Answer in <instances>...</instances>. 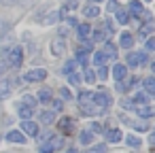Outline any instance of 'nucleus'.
<instances>
[{"label": "nucleus", "mask_w": 155, "mask_h": 153, "mask_svg": "<svg viewBox=\"0 0 155 153\" xmlns=\"http://www.w3.org/2000/svg\"><path fill=\"white\" fill-rule=\"evenodd\" d=\"M19 2V0H0V5H2V7H15Z\"/></svg>", "instance_id": "a18cd8bd"}, {"label": "nucleus", "mask_w": 155, "mask_h": 153, "mask_svg": "<svg viewBox=\"0 0 155 153\" xmlns=\"http://www.w3.org/2000/svg\"><path fill=\"white\" fill-rule=\"evenodd\" d=\"M7 140H9V142H19V145H24V142H26V136H24V132H19V130H11V132L7 134Z\"/></svg>", "instance_id": "f8f14e48"}, {"label": "nucleus", "mask_w": 155, "mask_h": 153, "mask_svg": "<svg viewBox=\"0 0 155 153\" xmlns=\"http://www.w3.org/2000/svg\"><path fill=\"white\" fill-rule=\"evenodd\" d=\"M132 100H134V104H138V106H144V104H149V102H151L147 91H138V94H136Z\"/></svg>", "instance_id": "6ab92c4d"}, {"label": "nucleus", "mask_w": 155, "mask_h": 153, "mask_svg": "<svg viewBox=\"0 0 155 153\" xmlns=\"http://www.w3.org/2000/svg\"><path fill=\"white\" fill-rule=\"evenodd\" d=\"M119 47H121V49H132V47H134V34H132V32H121V36H119Z\"/></svg>", "instance_id": "423d86ee"}, {"label": "nucleus", "mask_w": 155, "mask_h": 153, "mask_svg": "<svg viewBox=\"0 0 155 153\" xmlns=\"http://www.w3.org/2000/svg\"><path fill=\"white\" fill-rule=\"evenodd\" d=\"M91 102L98 104V106H102V108H108V106L113 104V100H110V96H108L106 91H96V94L91 96Z\"/></svg>", "instance_id": "20e7f679"}, {"label": "nucleus", "mask_w": 155, "mask_h": 153, "mask_svg": "<svg viewBox=\"0 0 155 153\" xmlns=\"http://www.w3.org/2000/svg\"><path fill=\"white\" fill-rule=\"evenodd\" d=\"M19 125H21V130H24L26 134H30V136H38V125H36L34 121H30V119H24Z\"/></svg>", "instance_id": "6e6552de"}, {"label": "nucleus", "mask_w": 155, "mask_h": 153, "mask_svg": "<svg viewBox=\"0 0 155 153\" xmlns=\"http://www.w3.org/2000/svg\"><path fill=\"white\" fill-rule=\"evenodd\" d=\"M144 9H142V2H140V0H132V2H130V17H140V13H142Z\"/></svg>", "instance_id": "4468645a"}, {"label": "nucleus", "mask_w": 155, "mask_h": 153, "mask_svg": "<svg viewBox=\"0 0 155 153\" xmlns=\"http://www.w3.org/2000/svg\"><path fill=\"white\" fill-rule=\"evenodd\" d=\"M66 153H77V149H72V147H70V149H68Z\"/></svg>", "instance_id": "6e6d98bb"}, {"label": "nucleus", "mask_w": 155, "mask_h": 153, "mask_svg": "<svg viewBox=\"0 0 155 153\" xmlns=\"http://www.w3.org/2000/svg\"><path fill=\"white\" fill-rule=\"evenodd\" d=\"M66 77H68V81H70L72 85H79V83H81V77H79L77 72H68Z\"/></svg>", "instance_id": "ea45409f"}, {"label": "nucleus", "mask_w": 155, "mask_h": 153, "mask_svg": "<svg viewBox=\"0 0 155 153\" xmlns=\"http://www.w3.org/2000/svg\"><path fill=\"white\" fill-rule=\"evenodd\" d=\"M83 79H85L87 83H94V81H96V75H94V70L85 68V75H83Z\"/></svg>", "instance_id": "58836bf2"}, {"label": "nucleus", "mask_w": 155, "mask_h": 153, "mask_svg": "<svg viewBox=\"0 0 155 153\" xmlns=\"http://www.w3.org/2000/svg\"><path fill=\"white\" fill-rule=\"evenodd\" d=\"M153 30H155L153 22H144V26L138 30V38H147V36H151V34H153Z\"/></svg>", "instance_id": "f3484780"}, {"label": "nucleus", "mask_w": 155, "mask_h": 153, "mask_svg": "<svg viewBox=\"0 0 155 153\" xmlns=\"http://www.w3.org/2000/svg\"><path fill=\"white\" fill-rule=\"evenodd\" d=\"M153 49H155V38L147 36V51H153Z\"/></svg>", "instance_id": "de8ad7c7"}, {"label": "nucleus", "mask_w": 155, "mask_h": 153, "mask_svg": "<svg viewBox=\"0 0 155 153\" xmlns=\"http://www.w3.org/2000/svg\"><path fill=\"white\" fill-rule=\"evenodd\" d=\"M77 62L83 64V66H87V49H85V47L77 51Z\"/></svg>", "instance_id": "c756f323"}, {"label": "nucleus", "mask_w": 155, "mask_h": 153, "mask_svg": "<svg viewBox=\"0 0 155 153\" xmlns=\"http://www.w3.org/2000/svg\"><path fill=\"white\" fill-rule=\"evenodd\" d=\"M89 34H91V26L89 24H77V36H79V41H87Z\"/></svg>", "instance_id": "1a4fd4ad"}, {"label": "nucleus", "mask_w": 155, "mask_h": 153, "mask_svg": "<svg viewBox=\"0 0 155 153\" xmlns=\"http://www.w3.org/2000/svg\"><path fill=\"white\" fill-rule=\"evenodd\" d=\"M83 15H85V17H98V15H100V7H98V5H89V7L83 9Z\"/></svg>", "instance_id": "393cba45"}, {"label": "nucleus", "mask_w": 155, "mask_h": 153, "mask_svg": "<svg viewBox=\"0 0 155 153\" xmlns=\"http://www.w3.org/2000/svg\"><path fill=\"white\" fill-rule=\"evenodd\" d=\"M77 66H79V62H77V60H68V62L64 64L62 72H64V75H68V72H77Z\"/></svg>", "instance_id": "c85d7f7f"}, {"label": "nucleus", "mask_w": 155, "mask_h": 153, "mask_svg": "<svg viewBox=\"0 0 155 153\" xmlns=\"http://www.w3.org/2000/svg\"><path fill=\"white\" fill-rule=\"evenodd\" d=\"M60 130H62L64 134H70V132L74 130V119H70V117L60 119Z\"/></svg>", "instance_id": "dca6fc26"}, {"label": "nucleus", "mask_w": 155, "mask_h": 153, "mask_svg": "<svg viewBox=\"0 0 155 153\" xmlns=\"http://www.w3.org/2000/svg\"><path fill=\"white\" fill-rule=\"evenodd\" d=\"M21 62H24V49H21L19 45H17V47H11L9 53H7V64H9V68H19Z\"/></svg>", "instance_id": "f03ea898"}, {"label": "nucleus", "mask_w": 155, "mask_h": 153, "mask_svg": "<svg viewBox=\"0 0 155 153\" xmlns=\"http://www.w3.org/2000/svg\"><path fill=\"white\" fill-rule=\"evenodd\" d=\"M147 58H149V53H147V51H132V53H127L125 64H127V66L138 68V66H142V64L147 62Z\"/></svg>", "instance_id": "7ed1b4c3"}, {"label": "nucleus", "mask_w": 155, "mask_h": 153, "mask_svg": "<svg viewBox=\"0 0 155 153\" xmlns=\"http://www.w3.org/2000/svg\"><path fill=\"white\" fill-rule=\"evenodd\" d=\"M102 51H104L110 60H115V58H117V47H115L113 43H108V41H104V49H102Z\"/></svg>", "instance_id": "a878e982"}, {"label": "nucleus", "mask_w": 155, "mask_h": 153, "mask_svg": "<svg viewBox=\"0 0 155 153\" xmlns=\"http://www.w3.org/2000/svg\"><path fill=\"white\" fill-rule=\"evenodd\" d=\"M140 117H144V119H149V117H153V106L151 104H144V106H138V108H134Z\"/></svg>", "instance_id": "4be33fe9"}, {"label": "nucleus", "mask_w": 155, "mask_h": 153, "mask_svg": "<svg viewBox=\"0 0 155 153\" xmlns=\"http://www.w3.org/2000/svg\"><path fill=\"white\" fill-rule=\"evenodd\" d=\"M106 9H108V11H115V9H117V0H108Z\"/></svg>", "instance_id": "3c124183"}, {"label": "nucleus", "mask_w": 155, "mask_h": 153, "mask_svg": "<svg viewBox=\"0 0 155 153\" xmlns=\"http://www.w3.org/2000/svg\"><path fill=\"white\" fill-rule=\"evenodd\" d=\"M98 77H100L102 81H106V79H108V68H106V64L98 66Z\"/></svg>", "instance_id": "f704fd0d"}, {"label": "nucleus", "mask_w": 155, "mask_h": 153, "mask_svg": "<svg viewBox=\"0 0 155 153\" xmlns=\"http://www.w3.org/2000/svg\"><path fill=\"white\" fill-rule=\"evenodd\" d=\"M45 125H51L53 121H55V111H45V113H41V117H38Z\"/></svg>", "instance_id": "5701e85b"}, {"label": "nucleus", "mask_w": 155, "mask_h": 153, "mask_svg": "<svg viewBox=\"0 0 155 153\" xmlns=\"http://www.w3.org/2000/svg\"><path fill=\"white\" fill-rule=\"evenodd\" d=\"M62 147H64V138H60V136H49V138L43 140V145L38 147V151H41V153H53V151H58V149H62Z\"/></svg>", "instance_id": "f257e3e1"}, {"label": "nucleus", "mask_w": 155, "mask_h": 153, "mask_svg": "<svg viewBox=\"0 0 155 153\" xmlns=\"http://www.w3.org/2000/svg\"><path fill=\"white\" fill-rule=\"evenodd\" d=\"M91 91H83L81 96H79V104H85V102H91Z\"/></svg>", "instance_id": "4c0bfd02"}, {"label": "nucleus", "mask_w": 155, "mask_h": 153, "mask_svg": "<svg viewBox=\"0 0 155 153\" xmlns=\"http://www.w3.org/2000/svg\"><path fill=\"white\" fill-rule=\"evenodd\" d=\"M115 13H117V24H121V26H127V24H130L132 17H130V13H127L125 9H119V7H117Z\"/></svg>", "instance_id": "2eb2a0df"}, {"label": "nucleus", "mask_w": 155, "mask_h": 153, "mask_svg": "<svg viewBox=\"0 0 155 153\" xmlns=\"http://www.w3.org/2000/svg\"><path fill=\"white\" fill-rule=\"evenodd\" d=\"M58 34H60V38H64V36L68 34V30H66V28H60V32H58Z\"/></svg>", "instance_id": "5fc2aeb1"}, {"label": "nucleus", "mask_w": 155, "mask_h": 153, "mask_svg": "<svg viewBox=\"0 0 155 153\" xmlns=\"http://www.w3.org/2000/svg\"><path fill=\"white\" fill-rule=\"evenodd\" d=\"M79 7V2H77V0H66V9L70 11V9H77Z\"/></svg>", "instance_id": "09e8293b"}, {"label": "nucleus", "mask_w": 155, "mask_h": 153, "mask_svg": "<svg viewBox=\"0 0 155 153\" xmlns=\"http://www.w3.org/2000/svg\"><path fill=\"white\" fill-rule=\"evenodd\" d=\"M91 34H94L91 38H94L96 43H104V41H108V38H106V34H104V30H96V32H91Z\"/></svg>", "instance_id": "7c9ffc66"}, {"label": "nucleus", "mask_w": 155, "mask_h": 153, "mask_svg": "<svg viewBox=\"0 0 155 153\" xmlns=\"http://www.w3.org/2000/svg\"><path fill=\"white\" fill-rule=\"evenodd\" d=\"M53 98V94H51V89L49 87H43L41 91H38V96H36V100H41L43 104H49V100Z\"/></svg>", "instance_id": "a211bd4d"}, {"label": "nucleus", "mask_w": 155, "mask_h": 153, "mask_svg": "<svg viewBox=\"0 0 155 153\" xmlns=\"http://www.w3.org/2000/svg\"><path fill=\"white\" fill-rule=\"evenodd\" d=\"M104 26H106V30H108V34H113V32H115V24H113L110 19H104Z\"/></svg>", "instance_id": "c03bdc74"}, {"label": "nucleus", "mask_w": 155, "mask_h": 153, "mask_svg": "<svg viewBox=\"0 0 155 153\" xmlns=\"http://www.w3.org/2000/svg\"><path fill=\"white\" fill-rule=\"evenodd\" d=\"M87 153H106V147H104V145H96V147H91Z\"/></svg>", "instance_id": "79ce46f5"}, {"label": "nucleus", "mask_w": 155, "mask_h": 153, "mask_svg": "<svg viewBox=\"0 0 155 153\" xmlns=\"http://www.w3.org/2000/svg\"><path fill=\"white\" fill-rule=\"evenodd\" d=\"M9 94H11V87H9V83H2V85H0V100L9 98Z\"/></svg>", "instance_id": "72a5a7b5"}, {"label": "nucleus", "mask_w": 155, "mask_h": 153, "mask_svg": "<svg viewBox=\"0 0 155 153\" xmlns=\"http://www.w3.org/2000/svg\"><path fill=\"white\" fill-rule=\"evenodd\" d=\"M144 2H151V0H144Z\"/></svg>", "instance_id": "13d9d810"}, {"label": "nucleus", "mask_w": 155, "mask_h": 153, "mask_svg": "<svg viewBox=\"0 0 155 153\" xmlns=\"http://www.w3.org/2000/svg\"><path fill=\"white\" fill-rule=\"evenodd\" d=\"M104 136H106V140H108V142H119V140L123 138L121 130H117V128H110V130H106V132H104Z\"/></svg>", "instance_id": "ddd939ff"}, {"label": "nucleus", "mask_w": 155, "mask_h": 153, "mask_svg": "<svg viewBox=\"0 0 155 153\" xmlns=\"http://www.w3.org/2000/svg\"><path fill=\"white\" fill-rule=\"evenodd\" d=\"M115 89H117L119 94H125V91H127V87H125V83H123V81H117V85H115Z\"/></svg>", "instance_id": "37998d69"}, {"label": "nucleus", "mask_w": 155, "mask_h": 153, "mask_svg": "<svg viewBox=\"0 0 155 153\" xmlns=\"http://www.w3.org/2000/svg\"><path fill=\"white\" fill-rule=\"evenodd\" d=\"M24 79H26V81H45V79H47V70H45V68H34V70H28Z\"/></svg>", "instance_id": "39448f33"}, {"label": "nucleus", "mask_w": 155, "mask_h": 153, "mask_svg": "<svg viewBox=\"0 0 155 153\" xmlns=\"http://www.w3.org/2000/svg\"><path fill=\"white\" fill-rule=\"evenodd\" d=\"M89 2H94V5H98V2H104V0H89Z\"/></svg>", "instance_id": "4d7b16f0"}, {"label": "nucleus", "mask_w": 155, "mask_h": 153, "mask_svg": "<svg viewBox=\"0 0 155 153\" xmlns=\"http://www.w3.org/2000/svg\"><path fill=\"white\" fill-rule=\"evenodd\" d=\"M108 60H110V58H108L104 51H96V53H94V64H96V66H102V64H106Z\"/></svg>", "instance_id": "bb28decb"}, {"label": "nucleus", "mask_w": 155, "mask_h": 153, "mask_svg": "<svg viewBox=\"0 0 155 153\" xmlns=\"http://www.w3.org/2000/svg\"><path fill=\"white\" fill-rule=\"evenodd\" d=\"M91 140H94V132L91 130H83L79 134V142L81 145H91Z\"/></svg>", "instance_id": "b1692460"}, {"label": "nucleus", "mask_w": 155, "mask_h": 153, "mask_svg": "<svg viewBox=\"0 0 155 153\" xmlns=\"http://www.w3.org/2000/svg\"><path fill=\"white\" fill-rule=\"evenodd\" d=\"M49 104H51V111H55V113H60L64 108V102L62 100H49Z\"/></svg>", "instance_id": "e433bc0d"}, {"label": "nucleus", "mask_w": 155, "mask_h": 153, "mask_svg": "<svg viewBox=\"0 0 155 153\" xmlns=\"http://www.w3.org/2000/svg\"><path fill=\"white\" fill-rule=\"evenodd\" d=\"M113 77H115L117 81H123V79L127 77V64H115V68H113Z\"/></svg>", "instance_id": "9b49d317"}, {"label": "nucleus", "mask_w": 155, "mask_h": 153, "mask_svg": "<svg viewBox=\"0 0 155 153\" xmlns=\"http://www.w3.org/2000/svg\"><path fill=\"white\" fill-rule=\"evenodd\" d=\"M89 130H91V132H102V125H100V123H91Z\"/></svg>", "instance_id": "603ef678"}, {"label": "nucleus", "mask_w": 155, "mask_h": 153, "mask_svg": "<svg viewBox=\"0 0 155 153\" xmlns=\"http://www.w3.org/2000/svg\"><path fill=\"white\" fill-rule=\"evenodd\" d=\"M60 22V11H53V13H47L43 17V24L45 26H51V24H58Z\"/></svg>", "instance_id": "aec40b11"}, {"label": "nucleus", "mask_w": 155, "mask_h": 153, "mask_svg": "<svg viewBox=\"0 0 155 153\" xmlns=\"http://www.w3.org/2000/svg\"><path fill=\"white\" fill-rule=\"evenodd\" d=\"M51 53H53V55H58V58L66 53V43H64V38H58V41H53V43H51Z\"/></svg>", "instance_id": "9d476101"}, {"label": "nucleus", "mask_w": 155, "mask_h": 153, "mask_svg": "<svg viewBox=\"0 0 155 153\" xmlns=\"http://www.w3.org/2000/svg\"><path fill=\"white\" fill-rule=\"evenodd\" d=\"M125 138V142L130 145V147H140V138H136L134 134H130V136H123Z\"/></svg>", "instance_id": "473e14b6"}, {"label": "nucleus", "mask_w": 155, "mask_h": 153, "mask_svg": "<svg viewBox=\"0 0 155 153\" xmlns=\"http://www.w3.org/2000/svg\"><path fill=\"white\" fill-rule=\"evenodd\" d=\"M140 15H142V22H153V15H151V11H142Z\"/></svg>", "instance_id": "49530a36"}, {"label": "nucleus", "mask_w": 155, "mask_h": 153, "mask_svg": "<svg viewBox=\"0 0 155 153\" xmlns=\"http://www.w3.org/2000/svg\"><path fill=\"white\" fill-rule=\"evenodd\" d=\"M142 85H144V91H147L149 96L155 94V79H153V77H147V79L142 81Z\"/></svg>", "instance_id": "cd10ccee"}, {"label": "nucleus", "mask_w": 155, "mask_h": 153, "mask_svg": "<svg viewBox=\"0 0 155 153\" xmlns=\"http://www.w3.org/2000/svg\"><path fill=\"white\" fill-rule=\"evenodd\" d=\"M21 102H24V104H28V106H32V108H34V106H36V102H38V100H36V98H34V96H30V94H26V96H24V100H21Z\"/></svg>", "instance_id": "c9c22d12"}, {"label": "nucleus", "mask_w": 155, "mask_h": 153, "mask_svg": "<svg viewBox=\"0 0 155 153\" xmlns=\"http://www.w3.org/2000/svg\"><path fill=\"white\" fill-rule=\"evenodd\" d=\"M7 68H9V64H7V60H5V62H0V75H2V72H5Z\"/></svg>", "instance_id": "864d4df0"}, {"label": "nucleus", "mask_w": 155, "mask_h": 153, "mask_svg": "<svg viewBox=\"0 0 155 153\" xmlns=\"http://www.w3.org/2000/svg\"><path fill=\"white\" fill-rule=\"evenodd\" d=\"M79 106H81V113H85V115H102V113L106 111V108H102V106H98V104L94 106V102H91V104L85 102V104H79Z\"/></svg>", "instance_id": "0eeeda50"}, {"label": "nucleus", "mask_w": 155, "mask_h": 153, "mask_svg": "<svg viewBox=\"0 0 155 153\" xmlns=\"http://www.w3.org/2000/svg\"><path fill=\"white\" fill-rule=\"evenodd\" d=\"M121 108H125V111H134V108H136V104H134V100L123 98V100H121Z\"/></svg>", "instance_id": "2f4dec72"}, {"label": "nucleus", "mask_w": 155, "mask_h": 153, "mask_svg": "<svg viewBox=\"0 0 155 153\" xmlns=\"http://www.w3.org/2000/svg\"><path fill=\"white\" fill-rule=\"evenodd\" d=\"M60 96H62L64 100H72V91L66 89V87H60Z\"/></svg>", "instance_id": "a19ab883"}, {"label": "nucleus", "mask_w": 155, "mask_h": 153, "mask_svg": "<svg viewBox=\"0 0 155 153\" xmlns=\"http://www.w3.org/2000/svg\"><path fill=\"white\" fill-rule=\"evenodd\" d=\"M66 24H68V26H72V28H77V24H79V22H77V17H70V15H68V17H66Z\"/></svg>", "instance_id": "8fccbe9b"}, {"label": "nucleus", "mask_w": 155, "mask_h": 153, "mask_svg": "<svg viewBox=\"0 0 155 153\" xmlns=\"http://www.w3.org/2000/svg\"><path fill=\"white\" fill-rule=\"evenodd\" d=\"M17 113H19L21 119H30V117H32V106H28V104L21 102V104L17 106Z\"/></svg>", "instance_id": "412c9836"}]
</instances>
